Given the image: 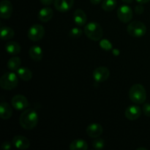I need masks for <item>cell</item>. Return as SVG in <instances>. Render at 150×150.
Returning a JSON list of instances; mask_svg holds the SVG:
<instances>
[{"mask_svg": "<svg viewBox=\"0 0 150 150\" xmlns=\"http://www.w3.org/2000/svg\"><path fill=\"white\" fill-rule=\"evenodd\" d=\"M19 122L23 128L26 130H32L38 123V113L32 108L26 109L21 115Z\"/></svg>", "mask_w": 150, "mask_h": 150, "instance_id": "1", "label": "cell"}, {"mask_svg": "<svg viewBox=\"0 0 150 150\" xmlns=\"http://www.w3.org/2000/svg\"><path fill=\"white\" fill-rule=\"evenodd\" d=\"M129 98L134 103H144L146 99V92L143 85L140 83L133 85L129 91Z\"/></svg>", "mask_w": 150, "mask_h": 150, "instance_id": "2", "label": "cell"}, {"mask_svg": "<svg viewBox=\"0 0 150 150\" xmlns=\"http://www.w3.org/2000/svg\"><path fill=\"white\" fill-rule=\"evenodd\" d=\"M84 33L86 37L93 41H99L103 36V30L97 22H90L84 27Z\"/></svg>", "mask_w": 150, "mask_h": 150, "instance_id": "3", "label": "cell"}, {"mask_svg": "<svg viewBox=\"0 0 150 150\" xmlns=\"http://www.w3.org/2000/svg\"><path fill=\"white\" fill-rule=\"evenodd\" d=\"M18 79L14 73H6L0 79V86L5 90H12L18 86Z\"/></svg>", "mask_w": 150, "mask_h": 150, "instance_id": "4", "label": "cell"}, {"mask_svg": "<svg viewBox=\"0 0 150 150\" xmlns=\"http://www.w3.org/2000/svg\"><path fill=\"white\" fill-rule=\"evenodd\" d=\"M127 32L130 36L134 38H141L146 34V26L142 22L135 21L129 23L127 28Z\"/></svg>", "mask_w": 150, "mask_h": 150, "instance_id": "5", "label": "cell"}, {"mask_svg": "<svg viewBox=\"0 0 150 150\" xmlns=\"http://www.w3.org/2000/svg\"><path fill=\"white\" fill-rule=\"evenodd\" d=\"M45 35V29L40 24H34L28 31V38L34 42L40 40Z\"/></svg>", "mask_w": 150, "mask_h": 150, "instance_id": "6", "label": "cell"}, {"mask_svg": "<svg viewBox=\"0 0 150 150\" xmlns=\"http://www.w3.org/2000/svg\"><path fill=\"white\" fill-rule=\"evenodd\" d=\"M133 10L128 5H122L117 10V16L122 23H128L133 18Z\"/></svg>", "mask_w": 150, "mask_h": 150, "instance_id": "7", "label": "cell"}, {"mask_svg": "<svg viewBox=\"0 0 150 150\" xmlns=\"http://www.w3.org/2000/svg\"><path fill=\"white\" fill-rule=\"evenodd\" d=\"M11 103L13 108L18 111H22L23 109H26L29 105L28 100L23 95H15L11 100Z\"/></svg>", "mask_w": 150, "mask_h": 150, "instance_id": "8", "label": "cell"}, {"mask_svg": "<svg viewBox=\"0 0 150 150\" xmlns=\"http://www.w3.org/2000/svg\"><path fill=\"white\" fill-rule=\"evenodd\" d=\"M110 72L107 67H98L94 70L93 78L96 81L104 82L109 78Z\"/></svg>", "mask_w": 150, "mask_h": 150, "instance_id": "9", "label": "cell"}, {"mask_svg": "<svg viewBox=\"0 0 150 150\" xmlns=\"http://www.w3.org/2000/svg\"><path fill=\"white\" fill-rule=\"evenodd\" d=\"M13 13V4L9 0H2L0 4V17L7 19Z\"/></svg>", "mask_w": 150, "mask_h": 150, "instance_id": "10", "label": "cell"}, {"mask_svg": "<svg viewBox=\"0 0 150 150\" xmlns=\"http://www.w3.org/2000/svg\"><path fill=\"white\" fill-rule=\"evenodd\" d=\"M54 4V7L58 11L64 13L73 7L74 0H55Z\"/></svg>", "mask_w": 150, "mask_h": 150, "instance_id": "11", "label": "cell"}, {"mask_svg": "<svg viewBox=\"0 0 150 150\" xmlns=\"http://www.w3.org/2000/svg\"><path fill=\"white\" fill-rule=\"evenodd\" d=\"M86 131L89 137L95 139V138L100 137L102 135L103 129L101 125L98 124V123H93L88 126Z\"/></svg>", "mask_w": 150, "mask_h": 150, "instance_id": "12", "label": "cell"}, {"mask_svg": "<svg viewBox=\"0 0 150 150\" xmlns=\"http://www.w3.org/2000/svg\"><path fill=\"white\" fill-rule=\"evenodd\" d=\"M141 114H142V110H141L140 107L138 105H130V106L127 107L125 111L126 118L131 121L139 119Z\"/></svg>", "mask_w": 150, "mask_h": 150, "instance_id": "13", "label": "cell"}, {"mask_svg": "<svg viewBox=\"0 0 150 150\" xmlns=\"http://www.w3.org/2000/svg\"><path fill=\"white\" fill-rule=\"evenodd\" d=\"M13 144L17 149H26L30 146V142L23 136H16L13 139Z\"/></svg>", "mask_w": 150, "mask_h": 150, "instance_id": "14", "label": "cell"}, {"mask_svg": "<svg viewBox=\"0 0 150 150\" xmlns=\"http://www.w3.org/2000/svg\"><path fill=\"white\" fill-rule=\"evenodd\" d=\"M73 20L75 23L79 26H82L86 24L87 17L84 12L81 9H78L73 13Z\"/></svg>", "mask_w": 150, "mask_h": 150, "instance_id": "15", "label": "cell"}, {"mask_svg": "<svg viewBox=\"0 0 150 150\" xmlns=\"http://www.w3.org/2000/svg\"><path fill=\"white\" fill-rule=\"evenodd\" d=\"M54 16V11L51 7H44L40 10L38 13V18L42 22H48Z\"/></svg>", "mask_w": 150, "mask_h": 150, "instance_id": "16", "label": "cell"}, {"mask_svg": "<svg viewBox=\"0 0 150 150\" xmlns=\"http://www.w3.org/2000/svg\"><path fill=\"white\" fill-rule=\"evenodd\" d=\"M13 115L11 106L7 103L2 102L0 105V117L2 120H8Z\"/></svg>", "mask_w": 150, "mask_h": 150, "instance_id": "17", "label": "cell"}, {"mask_svg": "<svg viewBox=\"0 0 150 150\" xmlns=\"http://www.w3.org/2000/svg\"><path fill=\"white\" fill-rule=\"evenodd\" d=\"M29 54L32 59L37 62L40 61L43 56L42 48L38 45H33L31 47L29 51Z\"/></svg>", "mask_w": 150, "mask_h": 150, "instance_id": "18", "label": "cell"}, {"mask_svg": "<svg viewBox=\"0 0 150 150\" xmlns=\"http://www.w3.org/2000/svg\"><path fill=\"white\" fill-rule=\"evenodd\" d=\"M21 45L15 41H10L5 45V50L7 53L12 55H16L21 52Z\"/></svg>", "mask_w": 150, "mask_h": 150, "instance_id": "19", "label": "cell"}, {"mask_svg": "<svg viewBox=\"0 0 150 150\" xmlns=\"http://www.w3.org/2000/svg\"><path fill=\"white\" fill-rule=\"evenodd\" d=\"M16 72H17L18 76L24 81H30L32 79V73L27 67H20Z\"/></svg>", "mask_w": 150, "mask_h": 150, "instance_id": "20", "label": "cell"}, {"mask_svg": "<svg viewBox=\"0 0 150 150\" xmlns=\"http://www.w3.org/2000/svg\"><path fill=\"white\" fill-rule=\"evenodd\" d=\"M21 60L19 57H11L7 62V68L12 71H17L21 67Z\"/></svg>", "mask_w": 150, "mask_h": 150, "instance_id": "21", "label": "cell"}, {"mask_svg": "<svg viewBox=\"0 0 150 150\" xmlns=\"http://www.w3.org/2000/svg\"><path fill=\"white\" fill-rule=\"evenodd\" d=\"M69 149L71 150H86L88 149V144L85 141L82 139H76L71 142L70 144Z\"/></svg>", "mask_w": 150, "mask_h": 150, "instance_id": "22", "label": "cell"}, {"mask_svg": "<svg viewBox=\"0 0 150 150\" xmlns=\"http://www.w3.org/2000/svg\"><path fill=\"white\" fill-rule=\"evenodd\" d=\"M14 30L10 26H2L1 28V38L3 40H8L14 37Z\"/></svg>", "mask_w": 150, "mask_h": 150, "instance_id": "23", "label": "cell"}, {"mask_svg": "<svg viewBox=\"0 0 150 150\" xmlns=\"http://www.w3.org/2000/svg\"><path fill=\"white\" fill-rule=\"evenodd\" d=\"M117 6L116 0H104L102 4V8L105 11L111 12L114 10Z\"/></svg>", "mask_w": 150, "mask_h": 150, "instance_id": "24", "label": "cell"}, {"mask_svg": "<svg viewBox=\"0 0 150 150\" xmlns=\"http://www.w3.org/2000/svg\"><path fill=\"white\" fill-rule=\"evenodd\" d=\"M104 146H105L104 140L99 137L95 138V140L92 142V146H93L95 149H102L104 148Z\"/></svg>", "mask_w": 150, "mask_h": 150, "instance_id": "25", "label": "cell"}, {"mask_svg": "<svg viewBox=\"0 0 150 150\" xmlns=\"http://www.w3.org/2000/svg\"><path fill=\"white\" fill-rule=\"evenodd\" d=\"M82 35V30L80 29V28L75 27L73 28L70 31V36L72 38H79Z\"/></svg>", "mask_w": 150, "mask_h": 150, "instance_id": "26", "label": "cell"}, {"mask_svg": "<svg viewBox=\"0 0 150 150\" xmlns=\"http://www.w3.org/2000/svg\"><path fill=\"white\" fill-rule=\"evenodd\" d=\"M143 111L146 117H150V103H145L143 105Z\"/></svg>", "mask_w": 150, "mask_h": 150, "instance_id": "27", "label": "cell"}, {"mask_svg": "<svg viewBox=\"0 0 150 150\" xmlns=\"http://www.w3.org/2000/svg\"><path fill=\"white\" fill-rule=\"evenodd\" d=\"M111 44L109 42H108V40H103L101 41V43H100V46L102 47L103 48H104V49L105 50H109L110 48H111Z\"/></svg>", "mask_w": 150, "mask_h": 150, "instance_id": "28", "label": "cell"}, {"mask_svg": "<svg viewBox=\"0 0 150 150\" xmlns=\"http://www.w3.org/2000/svg\"><path fill=\"white\" fill-rule=\"evenodd\" d=\"M144 7H143L142 4H138L136 7V8H135V12H136V14L138 15L142 14V13H144Z\"/></svg>", "mask_w": 150, "mask_h": 150, "instance_id": "29", "label": "cell"}, {"mask_svg": "<svg viewBox=\"0 0 150 150\" xmlns=\"http://www.w3.org/2000/svg\"><path fill=\"white\" fill-rule=\"evenodd\" d=\"M11 147L12 145L9 142H4V143L1 144V148L4 150H9L11 149Z\"/></svg>", "mask_w": 150, "mask_h": 150, "instance_id": "30", "label": "cell"}, {"mask_svg": "<svg viewBox=\"0 0 150 150\" xmlns=\"http://www.w3.org/2000/svg\"><path fill=\"white\" fill-rule=\"evenodd\" d=\"M40 2L42 3L43 5L48 6L52 4L53 3H54V1H55V0H40Z\"/></svg>", "mask_w": 150, "mask_h": 150, "instance_id": "31", "label": "cell"}, {"mask_svg": "<svg viewBox=\"0 0 150 150\" xmlns=\"http://www.w3.org/2000/svg\"><path fill=\"white\" fill-rule=\"evenodd\" d=\"M103 0H90L91 3L93 4H98L102 1Z\"/></svg>", "mask_w": 150, "mask_h": 150, "instance_id": "32", "label": "cell"}, {"mask_svg": "<svg viewBox=\"0 0 150 150\" xmlns=\"http://www.w3.org/2000/svg\"><path fill=\"white\" fill-rule=\"evenodd\" d=\"M139 4H146V3L149 2L150 0H136Z\"/></svg>", "mask_w": 150, "mask_h": 150, "instance_id": "33", "label": "cell"}, {"mask_svg": "<svg viewBox=\"0 0 150 150\" xmlns=\"http://www.w3.org/2000/svg\"><path fill=\"white\" fill-rule=\"evenodd\" d=\"M122 1L123 2L126 3V4H130V3L133 2V0H122Z\"/></svg>", "mask_w": 150, "mask_h": 150, "instance_id": "34", "label": "cell"}, {"mask_svg": "<svg viewBox=\"0 0 150 150\" xmlns=\"http://www.w3.org/2000/svg\"><path fill=\"white\" fill-rule=\"evenodd\" d=\"M141 149H144V150H147L146 148H138L137 150H141Z\"/></svg>", "mask_w": 150, "mask_h": 150, "instance_id": "35", "label": "cell"}]
</instances>
